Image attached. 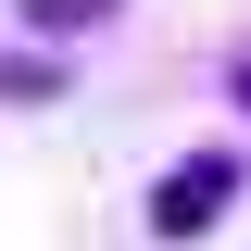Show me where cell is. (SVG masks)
Wrapping results in <instances>:
<instances>
[{
    "label": "cell",
    "instance_id": "3",
    "mask_svg": "<svg viewBox=\"0 0 251 251\" xmlns=\"http://www.w3.org/2000/svg\"><path fill=\"white\" fill-rule=\"evenodd\" d=\"M239 100H251V63H239Z\"/></svg>",
    "mask_w": 251,
    "mask_h": 251
},
{
    "label": "cell",
    "instance_id": "1",
    "mask_svg": "<svg viewBox=\"0 0 251 251\" xmlns=\"http://www.w3.org/2000/svg\"><path fill=\"white\" fill-rule=\"evenodd\" d=\"M226 201H239V163H226V151H201V163H163V176H151L138 226H151L163 251H188L201 226H226Z\"/></svg>",
    "mask_w": 251,
    "mask_h": 251
},
{
    "label": "cell",
    "instance_id": "2",
    "mask_svg": "<svg viewBox=\"0 0 251 251\" xmlns=\"http://www.w3.org/2000/svg\"><path fill=\"white\" fill-rule=\"evenodd\" d=\"M13 13H25L38 38H100V25L126 13V0H13Z\"/></svg>",
    "mask_w": 251,
    "mask_h": 251
}]
</instances>
